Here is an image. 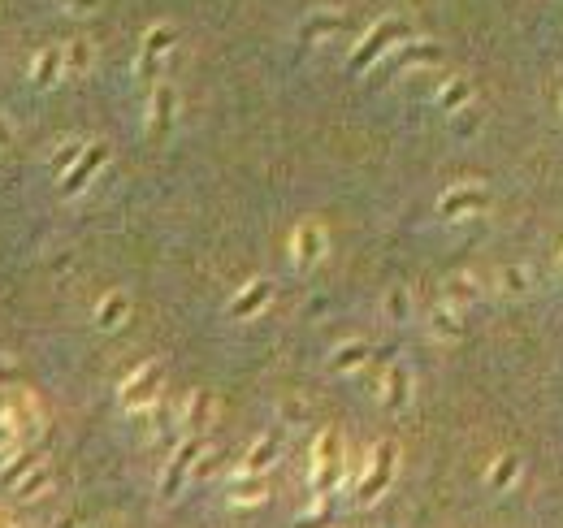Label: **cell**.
Segmentation results:
<instances>
[{"mask_svg": "<svg viewBox=\"0 0 563 528\" xmlns=\"http://www.w3.org/2000/svg\"><path fill=\"white\" fill-rule=\"evenodd\" d=\"M369 364V342L364 338H347L330 351V373H360Z\"/></svg>", "mask_w": 563, "mask_h": 528, "instance_id": "18", "label": "cell"}, {"mask_svg": "<svg viewBox=\"0 0 563 528\" xmlns=\"http://www.w3.org/2000/svg\"><path fill=\"white\" fill-rule=\"evenodd\" d=\"M104 161H109V148H104V143H87V152L78 156V165H70L61 174V195H78L104 169Z\"/></svg>", "mask_w": 563, "mask_h": 528, "instance_id": "8", "label": "cell"}, {"mask_svg": "<svg viewBox=\"0 0 563 528\" xmlns=\"http://www.w3.org/2000/svg\"><path fill=\"white\" fill-rule=\"evenodd\" d=\"M377 399H382L386 412H408V403H412V373H408V364H390L386 368L382 386H377Z\"/></svg>", "mask_w": 563, "mask_h": 528, "instance_id": "10", "label": "cell"}, {"mask_svg": "<svg viewBox=\"0 0 563 528\" xmlns=\"http://www.w3.org/2000/svg\"><path fill=\"white\" fill-rule=\"evenodd\" d=\"M395 472H399V446L386 438V442H377L373 451L364 455V468H360L356 485H351V498H356V507L382 503L386 490L395 485Z\"/></svg>", "mask_w": 563, "mask_h": 528, "instance_id": "2", "label": "cell"}, {"mask_svg": "<svg viewBox=\"0 0 563 528\" xmlns=\"http://www.w3.org/2000/svg\"><path fill=\"white\" fill-rule=\"evenodd\" d=\"M265 498H269V477H260V472H234L226 485L230 507H260Z\"/></svg>", "mask_w": 563, "mask_h": 528, "instance_id": "11", "label": "cell"}, {"mask_svg": "<svg viewBox=\"0 0 563 528\" xmlns=\"http://www.w3.org/2000/svg\"><path fill=\"white\" fill-rule=\"evenodd\" d=\"M343 26V13H312L304 22V39H321V35H334Z\"/></svg>", "mask_w": 563, "mask_h": 528, "instance_id": "30", "label": "cell"}, {"mask_svg": "<svg viewBox=\"0 0 563 528\" xmlns=\"http://www.w3.org/2000/svg\"><path fill=\"white\" fill-rule=\"evenodd\" d=\"M343 481H347V446L338 438V429H325V433H317V442H312L308 485L317 498H330L343 490Z\"/></svg>", "mask_w": 563, "mask_h": 528, "instance_id": "1", "label": "cell"}, {"mask_svg": "<svg viewBox=\"0 0 563 528\" xmlns=\"http://www.w3.org/2000/svg\"><path fill=\"white\" fill-rule=\"evenodd\" d=\"M169 48H174V26H152V31L143 35L139 74H143V78H156V70H161V61L169 57Z\"/></svg>", "mask_w": 563, "mask_h": 528, "instance_id": "13", "label": "cell"}, {"mask_svg": "<svg viewBox=\"0 0 563 528\" xmlns=\"http://www.w3.org/2000/svg\"><path fill=\"white\" fill-rule=\"evenodd\" d=\"M61 52H65V74H87L91 61H96V52H91L87 39H74V44L61 48Z\"/></svg>", "mask_w": 563, "mask_h": 528, "instance_id": "28", "label": "cell"}, {"mask_svg": "<svg viewBox=\"0 0 563 528\" xmlns=\"http://www.w3.org/2000/svg\"><path fill=\"white\" fill-rule=\"evenodd\" d=\"M161 386H165V368L156 364V360H148V364H139L135 373L122 381V390H117V403H122V412H130V416L152 412V403L161 399Z\"/></svg>", "mask_w": 563, "mask_h": 528, "instance_id": "3", "label": "cell"}, {"mask_svg": "<svg viewBox=\"0 0 563 528\" xmlns=\"http://www.w3.org/2000/svg\"><path fill=\"white\" fill-rule=\"evenodd\" d=\"M0 528H18V524H13V520L5 516V511H0Z\"/></svg>", "mask_w": 563, "mask_h": 528, "instance_id": "36", "label": "cell"}, {"mask_svg": "<svg viewBox=\"0 0 563 528\" xmlns=\"http://www.w3.org/2000/svg\"><path fill=\"white\" fill-rule=\"evenodd\" d=\"M429 334H434L438 342H460L464 338V312L438 299L434 308H429Z\"/></svg>", "mask_w": 563, "mask_h": 528, "instance_id": "16", "label": "cell"}, {"mask_svg": "<svg viewBox=\"0 0 563 528\" xmlns=\"http://www.w3.org/2000/svg\"><path fill=\"white\" fill-rule=\"evenodd\" d=\"M61 9H70V13H87V9H96V0H61Z\"/></svg>", "mask_w": 563, "mask_h": 528, "instance_id": "34", "label": "cell"}, {"mask_svg": "<svg viewBox=\"0 0 563 528\" xmlns=\"http://www.w3.org/2000/svg\"><path fill=\"white\" fill-rule=\"evenodd\" d=\"M382 312H386V321H395V325L408 321V312H412L408 286H390V290H386V299H382Z\"/></svg>", "mask_w": 563, "mask_h": 528, "instance_id": "27", "label": "cell"}, {"mask_svg": "<svg viewBox=\"0 0 563 528\" xmlns=\"http://www.w3.org/2000/svg\"><path fill=\"white\" fill-rule=\"evenodd\" d=\"M442 52L438 44H425V39H416V44H399V65L403 70H429V65H438Z\"/></svg>", "mask_w": 563, "mask_h": 528, "instance_id": "25", "label": "cell"}, {"mask_svg": "<svg viewBox=\"0 0 563 528\" xmlns=\"http://www.w3.org/2000/svg\"><path fill=\"white\" fill-rule=\"evenodd\" d=\"M9 425H13V433H18V442L26 438L31 442L39 429H44V412H39V399L35 394H13V407H9Z\"/></svg>", "mask_w": 563, "mask_h": 528, "instance_id": "12", "label": "cell"}, {"mask_svg": "<svg viewBox=\"0 0 563 528\" xmlns=\"http://www.w3.org/2000/svg\"><path fill=\"white\" fill-rule=\"evenodd\" d=\"M178 122V91L169 83H156L152 87V100H148V135L165 139Z\"/></svg>", "mask_w": 563, "mask_h": 528, "instance_id": "9", "label": "cell"}, {"mask_svg": "<svg viewBox=\"0 0 563 528\" xmlns=\"http://www.w3.org/2000/svg\"><path fill=\"white\" fill-rule=\"evenodd\" d=\"M395 44H408V22H399V18H382L373 26L369 35L360 39V48L351 52V70H369V65L377 57H386Z\"/></svg>", "mask_w": 563, "mask_h": 528, "instance_id": "6", "label": "cell"}, {"mask_svg": "<svg viewBox=\"0 0 563 528\" xmlns=\"http://www.w3.org/2000/svg\"><path fill=\"white\" fill-rule=\"evenodd\" d=\"M0 148H9V122L0 117Z\"/></svg>", "mask_w": 563, "mask_h": 528, "instance_id": "35", "label": "cell"}, {"mask_svg": "<svg viewBox=\"0 0 563 528\" xmlns=\"http://www.w3.org/2000/svg\"><path fill=\"white\" fill-rule=\"evenodd\" d=\"M494 286H499V295H507V299H525L533 290V273L525 264H503V269L494 273Z\"/></svg>", "mask_w": 563, "mask_h": 528, "instance_id": "21", "label": "cell"}, {"mask_svg": "<svg viewBox=\"0 0 563 528\" xmlns=\"http://www.w3.org/2000/svg\"><path fill=\"white\" fill-rule=\"evenodd\" d=\"M468 100H473V83H468V78H447V83L438 87V109L451 117H460L468 109Z\"/></svg>", "mask_w": 563, "mask_h": 528, "instance_id": "23", "label": "cell"}, {"mask_svg": "<svg viewBox=\"0 0 563 528\" xmlns=\"http://www.w3.org/2000/svg\"><path fill=\"white\" fill-rule=\"evenodd\" d=\"M130 316V295H122V290H109L100 303H96V325L104 329V334H113V329H122Z\"/></svg>", "mask_w": 563, "mask_h": 528, "instance_id": "19", "label": "cell"}, {"mask_svg": "<svg viewBox=\"0 0 563 528\" xmlns=\"http://www.w3.org/2000/svg\"><path fill=\"white\" fill-rule=\"evenodd\" d=\"M473 299H481V282L473 273H451L442 282V303H451V308L464 312V303H473Z\"/></svg>", "mask_w": 563, "mask_h": 528, "instance_id": "20", "label": "cell"}, {"mask_svg": "<svg viewBox=\"0 0 563 528\" xmlns=\"http://www.w3.org/2000/svg\"><path fill=\"white\" fill-rule=\"evenodd\" d=\"M44 490H48V468H44V464H35V468H31V477H26V481L18 485V490H13V498H22V503H35V498L44 494Z\"/></svg>", "mask_w": 563, "mask_h": 528, "instance_id": "29", "label": "cell"}, {"mask_svg": "<svg viewBox=\"0 0 563 528\" xmlns=\"http://www.w3.org/2000/svg\"><path fill=\"white\" fill-rule=\"evenodd\" d=\"M200 455H204V438L200 433H187V438L178 442V451L165 459V468H161V498L165 503H174V498L182 494V485H187L195 464H200Z\"/></svg>", "mask_w": 563, "mask_h": 528, "instance_id": "4", "label": "cell"}, {"mask_svg": "<svg viewBox=\"0 0 563 528\" xmlns=\"http://www.w3.org/2000/svg\"><path fill=\"white\" fill-rule=\"evenodd\" d=\"M61 74H65V52L61 48H44L35 57V65H31V78L39 87H52V83H61Z\"/></svg>", "mask_w": 563, "mask_h": 528, "instance_id": "24", "label": "cell"}, {"mask_svg": "<svg viewBox=\"0 0 563 528\" xmlns=\"http://www.w3.org/2000/svg\"><path fill=\"white\" fill-rule=\"evenodd\" d=\"M83 152H87V143H83V139L61 143V152L52 156V169H61V174H65V169H70V165H78V156H83Z\"/></svg>", "mask_w": 563, "mask_h": 528, "instance_id": "31", "label": "cell"}, {"mask_svg": "<svg viewBox=\"0 0 563 528\" xmlns=\"http://www.w3.org/2000/svg\"><path fill=\"white\" fill-rule=\"evenodd\" d=\"M13 451H18V433H13V425L0 416V459H9Z\"/></svg>", "mask_w": 563, "mask_h": 528, "instance_id": "32", "label": "cell"}, {"mask_svg": "<svg viewBox=\"0 0 563 528\" xmlns=\"http://www.w3.org/2000/svg\"><path fill=\"white\" fill-rule=\"evenodd\" d=\"M35 464H39L35 455L13 451V464H5V468H0V490H5V494H13V490H18V485L26 481V477H31V468H35Z\"/></svg>", "mask_w": 563, "mask_h": 528, "instance_id": "26", "label": "cell"}, {"mask_svg": "<svg viewBox=\"0 0 563 528\" xmlns=\"http://www.w3.org/2000/svg\"><path fill=\"white\" fill-rule=\"evenodd\" d=\"M325 252H330V234H325L321 221H299L295 234H291V264L299 273L317 269V264L325 260Z\"/></svg>", "mask_w": 563, "mask_h": 528, "instance_id": "7", "label": "cell"}, {"mask_svg": "<svg viewBox=\"0 0 563 528\" xmlns=\"http://www.w3.org/2000/svg\"><path fill=\"white\" fill-rule=\"evenodd\" d=\"M269 299H273V286L265 282V277H256V282H247L239 295L230 299V316H234V321H247V316H256Z\"/></svg>", "mask_w": 563, "mask_h": 528, "instance_id": "17", "label": "cell"}, {"mask_svg": "<svg viewBox=\"0 0 563 528\" xmlns=\"http://www.w3.org/2000/svg\"><path fill=\"white\" fill-rule=\"evenodd\" d=\"M486 208H490L486 182H455V187H447L438 195V217L442 221H468V217L486 213Z\"/></svg>", "mask_w": 563, "mask_h": 528, "instance_id": "5", "label": "cell"}, {"mask_svg": "<svg viewBox=\"0 0 563 528\" xmlns=\"http://www.w3.org/2000/svg\"><path fill=\"white\" fill-rule=\"evenodd\" d=\"M304 416H308V407L299 403V399H286V403H282V420H286V425H299Z\"/></svg>", "mask_w": 563, "mask_h": 528, "instance_id": "33", "label": "cell"}, {"mask_svg": "<svg viewBox=\"0 0 563 528\" xmlns=\"http://www.w3.org/2000/svg\"><path fill=\"white\" fill-rule=\"evenodd\" d=\"M213 416H217V399H213V390H195L187 407H182V429L187 433H208V425H213Z\"/></svg>", "mask_w": 563, "mask_h": 528, "instance_id": "14", "label": "cell"}, {"mask_svg": "<svg viewBox=\"0 0 563 528\" xmlns=\"http://www.w3.org/2000/svg\"><path fill=\"white\" fill-rule=\"evenodd\" d=\"M278 455H282V438L278 433H265V438H256L252 446H247L239 472H260V477H269V468L278 464Z\"/></svg>", "mask_w": 563, "mask_h": 528, "instance_id": "15", "label": "cell"}, {"mask_svg": "<svg viewBox=\"0 0 563 528\" xmlns=\"http://www.w3.org/2000/svg\"><path fill=\"white\" fill-rule=\"evenodd\" d=\"M520 472H525V464H520V455H499L490 464V472H486V485L494 494H507L512 485L520 481Z\"/></svg>", "mask_w": 563, "mask_h": 528, "instance_id": "22", "label": "cell"}]
</instances>
